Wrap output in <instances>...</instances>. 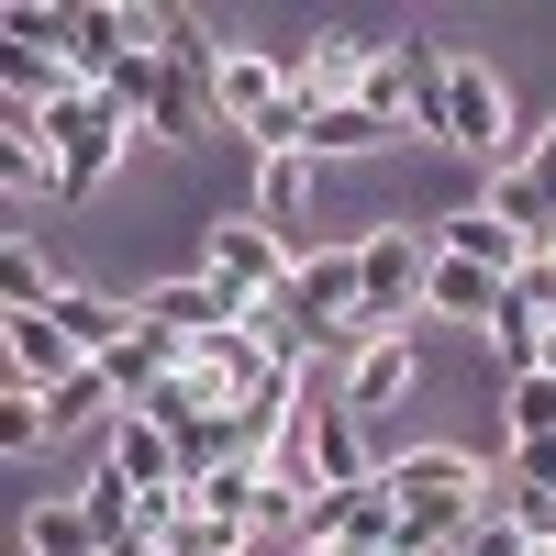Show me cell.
Here are the masks:
<instances>
[{"label":"cell","mask_w":556,"mask_h":556,"mask_svg":"<svg viewBox=\"0 0 556 556\" xmlns=\"http://www.w3.org/2000/svg\"><path fill=\"white\" fill-rule=\"evenodd\" d=\"M34 445H56V412L34 390H0V456H34Z\"/></svg>","instance_id":"603a6c76"},{"label":"cell","mask_w":556,"mask_h":556,"mask_svg":"<svg viewBox=\"0 0 556 556\" xmlns=\"http://www.w3.org/2000/svg\"><path fill=\"white\" fill-rule=\"evenodd\" d=\"M545 379H556V334H545Z\"/></svg>","instance_id":"4316f807"},{"label":"cell","mask_w":556,"mask_h":556,"mask_svg":"<svg viewBox=\"0 0 556 556\" xmlns=\"http://www.w3.org/2000/svg\"><path fill=\"white\" fill-rule=\"evenodd\" d=\"M479 201H490L501 223H513V235H523V245H556V190H545V178H534V167H501V178H490V190H479Z\"/></svg>","instance_id":"d6986e66"},{"label":"cell","mask_w":556,"mask_h":556,"mask_svg":"<svg viewBox=\"0 0 556 556\" xmlns=\"http://www.w3.org/2000/svg\"><path fill=\"white\" fill-rule=\"evenodd\" d=\"M312 178H323L312 156H256V201H245V212H256L267 235L290 245V256H301V212H312Z\"/></svg>","instance_id":"9a60e30c"},{"label":"cell","mask_w":556,"mask_h":556,"mask_svg":"<svg viewBox=\"0 0 556 556\" xmlns=\"http://www.w3.org/2000/svg\"><path fill=\"white\" fill-rule=\"evenodd\" d=\"M56 256H45V235L34 223H12V235H0V312H56Z\"/></svg>","instance_id":"2e32d148"},{"label":"cell","mask_w":556,"mask_h":556,"mask_svg":"<svg viewBox=\"0 0 556 556\" xmlns=\"http://www.w3.org/2000/svg\"><path fill=\"white\" fill-rule=\"evenodd\" d=\"M0 34H12V45H45V56H67V45H78V0H12V12H0Z\"/></svg>","instance_id":"ffe728a7"},{"label":"cell","mask_w":556,"mask_h":556,"mask_svg":"<svg viewBox=\"0 0 556 556\" xmlns=\"http://www.w3.org/2000/svg\"><path fill=\"white\" fill-rule=\"evenodd\" d=\"M445 156H468L479 178H501V167L534 156L523 134H513V89H501L479 56H456V78H445Z\"/></svg>","instance_id":"277c9868"},{"label":"cell","mask_w":556,"mask_h":556,"mask_svg":"<svg viewBox=\"0 0 556 556\" xmlns=\"http://www.w3.org/2000/svg\"><path fill=\"white\" fill-rule=\"evenodd\" d=\"M0 356H12V379H0V390H34V401H56L78 367H89V356L56 334V312H0Z\"/></svg>","instance_id":"52a82bcc"},{"label":"cell","mask_w":556,"mask_h":556,"mask_svg":"<svg viewBox=\"0 0 556 556\" xmlns=\"http://www.w3.org/2000/svg\"><path fill=\"white\" fill-rule=\"evenodd\" d=\"M290 445H301L312 490H367V479H379V445H367V412L345 401V379H334V390L301 379V424H290Z\"/></svg>","instance_id":"5b68a950"},{"label":"cell","mask_w":556,"mask_h":556,"mask_svg":"<svg viewBox=\"0 0 556 556\" xmlns=\"http://www.w3.org/2000/svg\"><path fill=\"white\" fill-rule=\"evenodd\" d=\"M367 301V267H356V245H334V256H301V278H290V312L312 323V334H334V323Z\"/></svg>","instance_id":"4fadbf2b"},{"label":"cell","mask_w":556,"mask_h":556,"mask_svg":"<svg viewBox=\"0 0 556 556\" xmlns=\"http://www.w3.org/2000/svg\"><path fill=\"white\" fill-rule=\"evenodd\" d=\"M201 278H212L223 301H235V323H256V312H278V301H290L301 256L278 245L256 212H212V223H201Z\"/></svg>","instance_id":"7a4b0ae2"},{"label":"cell","mask_w":556,"mask_h":556,"mask_svg":"<svg viewBox=\"0 0 556 556\" xmlns=\"http://www.w3.org/2000/svg\"><path fill=\"white\" fill-rule=\"evenodd\" d=\"M501 434H513V445H545V434H556V379H545V367L501 390Z\"/></svg>","instance_id":"7402d4cb"},{"label":"cell","mask_w":556,"mask_h":556,"mask_svg":"<svg viewBox=\"0 0 556 556\" xmlns=\"http://www.w3.org/2000/svg\"><path fill=\"white\" fill-rule=\"evenodd\" d=\"M134 323H146V312H134V301H112V290H89V278H67V290H56V334H67L89 367H101V356H123V345H134Z\"/></svg>","instance_id":"9c48e42d"},{"label":"cell","mask_w":556,"mask_h":556,"mask_svg":"<svg viewBox=\"0 0 556 556\" xmlns=\"http://www.w3.org/2000/svg\"><path fill=\"white\" fill-rule=\"evenodd\" d=\"M78 513L101 523V545H134V479H123V468H89V479H78Z\"/></svg>","instance_id":"44dd1931"},{"label":"cell","mask_w":556,"mask_h":556,"mask_svg":"<svg viewBox=\"0 0 556 556\" xmlns=\"http://www.w3.org/2000/svg\"><path fill=\"white\" fill-rule=\"evenodd\" d=\"M424 379H434V356H424V334H390V345H367V356H345V401H356V412H390V401H424Z\"/></svg>","instance_id":"ba28073f"},{"label":"cell","mask_w":556,"mask_h":556,"mask_svg":"<svg viewBox=\"0 0 556 556\" xmlns=\"http://www.w3.org/2000/svg\"><path fill=\"white\" fill-rule=\"evenodd\" d=\"M23 556H112V545H101V523L78 513V490H45L23 513Z\"/></svg>","instance_id":"ac0fdd59"},{"label":"cell","mask_w":556,"mask_h":556,"mask_svg":"<svg viewBox=\"0 0 556 556\" xmlns=\"http://www.w3.org/2000/svg\"><path fill=\"white\" fill-rule=\"evenodd\" d=\"M101 468H123L134 490H178V434L156 424V412H123V424L101 434Z\"/></svg>","instance_id":"5bb4252c"},{"label":"cell","mask_w":556,"mask_h":556,"mask_svg":"<svg viewBox=\"0 0 556 556\" xmlns=\"http://www.w3.org/2000/svg\"><path fill=\"white\" fill-rule=\"evenodd\" d=\"M513 490H556V434L545 445H513Z\"/></svg>","instance_id":"d4e9b609"},{"label":"cell","mask_w":556,"mask_h":556,"mask_svg":"<svg viewBox=\"0 0 556 556\" xmlns=\"http://www.w3.org/2000/svg\"><path fill=\"white\" fill-rule=\"evenodd\" d=\"M434 256H468V267H490V278H523V267H534V245H523V235H513V223H501L490 201L445 212V223H434Z\"/></svg>","instance_id":"30bf717a"},{"label":"cell","mask_w":556,"mask_h":556,"mask_svg":"<svg viewBox=\"0 0 556 556\" xmlns=\"http://www.w3.org/2000/svg\"><path fill=\"white\" fill-rule=\"evenodd\" d=\"M45 146H56V201L78 212V201H101L112 167H134V146H146V134L112 112V89H67V101L45 112Z\"/></svg>","instance_id":"3957f363"},{"label":"cell","mask_w":556,"mask_h":556,"mask_svg":"<svg viewBox=\"0 0 556 556\" xmlns=\"http://www.w3.org/2000/svg\"><path fill=\"white\" fill-rule=\"evenodd\" d=\"M456 556H545V545H534V534H523V523H513V513L490 501V513L468 523V545H456Z\"/></svg>","instance_id":"cb8c5ba5"},{"label":"cell","mask_w":556,"mask_h":556,"mask_svg":"<svg viewBox=\"0 0 556 556\" xmlns=\"http://www.w3.org/2000/svg\"><path fill=\"white\" fill-rule=\"evenodd\" d=\"M501 290H513V278H490V267H468V256H434L424 323H468V334H490V323H501Z\"/></svg>","instance_id":"7c38bea8"},{"label":"cell","mask_w":556,"mask_h":556,"mask_svg":"<svg viewBox=\"0 0 556 556\" xmlns=\"http://www.w3.org/2000/svg\"><path fill=\"white\" fill-rule=\"evenodd\" d=\"M112 556H156V545H112Z\"/></svg>","instance_id":"83f0119b"},{"label":"cell","mask_w":556,"mask_h":556,"mask_svg":"<svg viewBox=\"0 0 556 556\" xmlns=\"http://www.w3.org/2000/svg\"><path fill=\"white\" fill-rule=\"evenodd\" d=\"M134 312H146L156 334H178V345H201V334H223V323H235V301H223L201 267H190V278H156V290H134Z\"/></svg>","instance_id":"8fae6325"},{"label":"cell","mask_w":556,"mask_h":556,"mask_svg":"<svg viewBox=\"0 0 556 556\" xmlns=\"http://www.w3.org/2000/svg\"><path fill=\"white\" fill-rule=\"evenodd\" d=\"M367 67H379V34H356V23H312V45H301V101H312V112L367 101Z\"/></svg>","instance_id":"8992f818"},{"label":"cell","mask_w":556,"mask_h":556,"mask_svg":"<svg viewBox=\"0 0 556 556\" xmlns=\"http://www.w3.org/2000/svg\"><path fill=\"white\" fill-rule=\"evenodd\" d=\"M379 490L401 501V523H424V534H445V545H468V523L501 501L468 445H390V456H379Z\"/></svg>","instance_id":"6da1fadb"},{"label":"cell","mask_w":556,"mask_h":556,"mask_svg":"<svg viewBox=\"0 0 556 556\" xmlns=\"http://www.w3.org/2000/svg\"><path fill=\"white\" fill-rule=\"evenodd\" d=\"M412 123H390V112H367V101H345V112H312V167H334V156H390Z\"/></svg>","instance_id":"e0dca14e"},{"label":"cell","mask_w":556,"mask_h":556,"mask_svg":"<svg viewBox=\"0 0 556 556\" xmlns=\"http://www.w3.org/2000/svg\"><path fill=\"white\" fill-rule=\"evenodd\" d=\"M312 556H390V545H312Z\"/></svg>","instance_id":"484cf974"}]
</instances>
